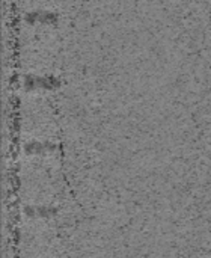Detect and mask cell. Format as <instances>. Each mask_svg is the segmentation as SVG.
I'll use <instances>...</instances> for the list:
<instances>
[{
    "instance_id": "1",
    "label": "cell",
    "mask_w": 211,
    "mask_h": 258,
    "mask_svg": "<svg viewBox=\"0 0 211 258\" xmlns=\"http://www.w3.org/2000/svg\"><path fill=\"white\" fill-rule=\"evenodd\" d=\"M26 89H53L59 86V80L53 76H29L24 80Z\"/></svg>"
},
{
    "instance_id": "2",
    "label": "cell",
    "mask_w": 211,
    "mask_h": 258,
    "mask_svg": "<svg viewBox=\"0 0 211 258\" xmlns=\"http://www.w3.org/2000/svg\"><path fill=\"white\" fill-rule=\"evenodd\" d=\"M26 21L30 23V24H56L59 17L57 14L54 12H50V11H33V12H29L26 14Z\"/></svg>"
}]
</instances>
